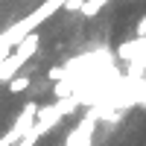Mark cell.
Returning <instances> with one entry per match:
<instances>
[{"label": "cell", "instance_id": "ba28073f", "mask_svg": "<svg viewBox=\"0 0 146 146\" xmlns=\"http://www.w3.org/2000/svg\"><path fill=\"white\" fill-rule=\"evenodd\" d=\"M64 73H67V70H64L62 64H56L50 73H47V79H50V82H62V79H64Z\"/></svg>", "mask_w": 146, "mask_h": 146}, {"label": "cell", "instance_id": "30bf717a", "mask_svg": "<svg viewBox=\"0 0 146 146\" xmlns=\"http://www.w3.org/2000/svg\"><path fill=\"white\" fill-rule=\"evenodd\" d=\"M137 35H146V18L137 21Z\"/></svg>", "mask_w": 146, "mask_h": 146}, {"label": "cell", "instance_id": "5b68a950", "mask_svg": "<svg viewBox=\"0 0 146 146\" xmlns=\"http://www.w3.org/2000/svg\"><path fill=\"white\" fill-rule=\"evenodd\" d=\"M143 50H146V35H137L135 41H126V44H120V47H117V56L123 58V62H131V58H137Z\"/></svg>", "mask_w": 146, "mask_h": 146}, {"label": "cell", "instance_id": "6da1fadb", "mask_svg": "<svg viewBox=\"0 0 146 146\" xmlns=\"http://www.w3.org/2000/svg\"><path fill=\"white\" fill-rule=\"evenodd\" d=\"M62 6H64V0H44V3H41L38 9H32L27 18H21L18 23H12L9 29H3V32H0V58H6L29 32H35L41 23H47Z\"/></svg>", "mask_w": 146, "mask_h": 146}, {"label": "cell", "instance_id": "277c9868", "mask_svg": "<svg viewBox=\"0 0 146 146\" xmlns=\"http://www.w3.org/2000/svg\"><path fill=\"white\" fill-rule=\"evenodd\" d=\"M96 120H100V108H94V111H91L76 129L70 131L67 140H64V146H91V140H94V129H96Z\"/></svg>", "mask_w": 146, "mask_h": 146}, {"label": "cell", "instance_id": "7a4b0ae2", "mask_svg": "<svg viewBox=\"0 0 146 146\" xmlns=\"http://www.w3.org/2000/svg\"><path fill=\"white\" fill-rule=\"evenodd\" d=\"M35 50H38V32H29L6 58H0V82H9V79L35 56Z\"/></svg>", "mask_w": 146, "mask_h": 146}, {"label": "cell", "instance_id": "9c48e42d", "mask_svg": "<svg viewBox=\"0 0 146 146\" xmlns=\"http://www.w3.org/2000/svg\"><path fill=\"white\" fill-rule=\"evenodd\" d=\"M82 6H85V0H64V12H82Z\"/></svg>", "mask_w": 146, "mask_h": 146}, {"label": "cell", "instance_id": "3957f363", "mask_svg": "<svg viewBox=\"0 0 146 146\" xmlns=\"http://www.w3.org/2000/svg\"><path fill=\"white\" fill-rule=\"evenodd\" d=\"M38 102H27V108H23V111L18 114V120H15V123H12V129L6 131V135L3 137H0V146H15L18 140H23V135H27V131L32 129V123H35V117H38Z\"/></svg>", "mask_w": 146, "mask_h": 146}, {"label": "cell", "instance_id": "8992f818", "mask_svg": "<svg viewBox=\"0 0 146 146\" xmlns=\"http://www.w3.org/2000/svg\"><path fill=\"white\" fill-rule=\"evenodd\" d=\"M29 85H32V76H29V73H15V76L6 82V88H9V94H23Z\"/></svg>", "mask_w": 146, "mask_h": 146}, {"label": "cell", "instance_id": "52a82bcc", "mask_svg": "<svg viewBox=\"0 0 146 146\" xmlns=\"http://www.w3.org/2000/svg\"><path fill=\"white\" fill-rule=\"evenodd\" d=\"M108 3H111V0H85L82 15H85V18H96V15H100V12H102Z\"/></svg>", "mask_w": 146, "mask_h": 146}]
</instances>
